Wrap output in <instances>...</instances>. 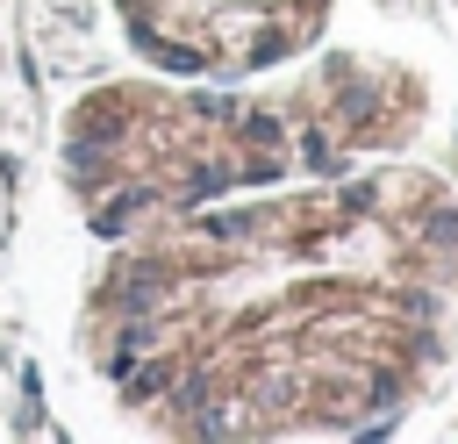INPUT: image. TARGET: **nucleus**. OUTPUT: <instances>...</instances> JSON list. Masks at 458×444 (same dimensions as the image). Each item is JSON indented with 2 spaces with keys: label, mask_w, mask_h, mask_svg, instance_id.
Returning a JSON list of instances; mask_svg holds the SVG:
<instances>
[{
  "label": "nucleus",
  "mask_w": 458,
  "mask_h": 444,
  "mask_svg": "<svg viewBox=\"0 0 458 444\" xmlns=\"http://www.w3.org/2000/svg\"><path fill=\"white\" fill-rule=\"evenodd\" d=\"M336 0H114L129 43L172 79H250L293 64Z\"/></svg>",
  "instance_id": "3"
},
{
  "label": "nucleus",
  "mask_w": 458,
  "mask_h": 444,
  "mask_svg": "<svg viewBox=\"0 0 458 444\" xmlns=\"http://www.w3.org/2000/svg\"><path fill=\"white\" fill-rule=\"evenodd\" d=\"M458 329V193L329 165L107 236L79 358L172 437H344L422 394Z\"/></svg>",
  "instance_id": "1"
},
{
  "label": "nucleus",
  "mask_w": 458,
  "mask_h": 444,
  "mask_svg": "<svg viewBox=\"0 0 458 444\" xmlns=\"http://www.w3.org/2000/svg\"><path fill=\"white\" fill-rule=\"evenodd\" d=\"M422 86L372 57H322L272 100H236L215 86H150L122 79L72 107L64 122V186L79 215L107 236L279 186L301 165H358L401 150L422 122Z\"/></svg>",
  "instance_id": "2"
}]
</instances>
